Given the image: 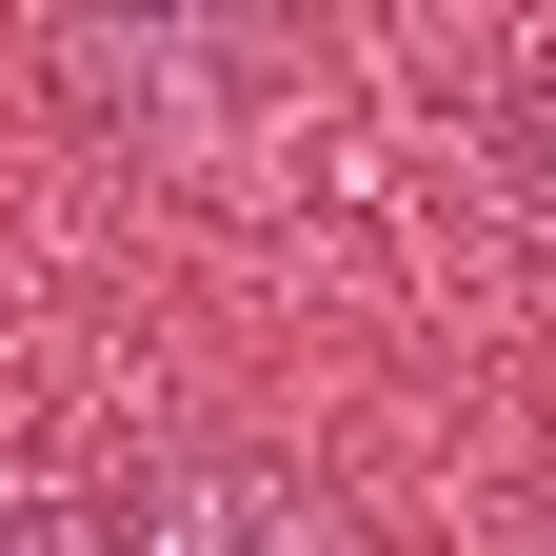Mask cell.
Instances as JSON below:
<instances>
[{"mask_svg":"<svg viewBox=\"0 0 556 556\" xmlns=\"http://www.w3.org/2000/svg\"><path fill=\"white\" fill-rule=\"evenodd\" d=\"M139 556H358V517L278 457H179V477H139Z\"/></svg>","mask_w":556,"mask_h":556,"instance_id":"cell-1","label":"cell"},{"mask_svg":"<svg viewBox=\"0 0 556 556\" xmlns=\"http://www.w3.org/2000/svg\"><path fill=\"white\" fill-rule=\"evenodd\" d=\"M0 556H139V497H100V477H0Z\"/></svg>","mask_w":556,"mask_h":556,"instance_id":"cell-2","label":"cell"}]
</instances>
